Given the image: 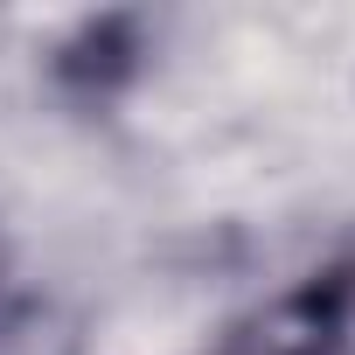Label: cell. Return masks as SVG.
<instances>
[{
	"label": "cell",
	"instance_id": "cell-1",
	"mask_svg": "<svg viewBox=\"0 0 355 355\" xmlns=\"http://www.w3.org/2000/svg\"><path fill=\"white\" fill-rule=\"evenodd\" d=\"M209 355H355V258L293 279L279 300L244 313Z\"/></svg>",
	"mask_w": 355,
	"mask_h": 355
}]
</instances>
